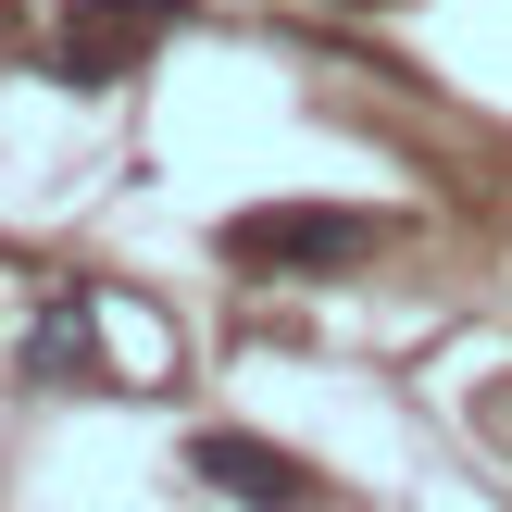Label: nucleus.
I'll list each match as a JSON object with an SVG mask.
<instances>
[{"instance_id": "nucleus-1", "label": "nucleus", "mask_w": 512, "mask_h": 512, "mask_svg": "<svg viewBox=\"0 0 512 512\" xmlns=\"http://www.w3.org/2000/svg\"><path fill=\"white\" fill-rule=\"evenodd\" d=\"M363 250H375V213H338V200H275V213L225 225L238 275H350Z\"/></svg>"}, {"instance_id": "nucleus-2", "label": "nucleus", "mask_w": 512, "mask_h": 512, "mask_svg": "<svg viewBox=\"0 0 512 512\" xmlns=\"http://www.w3.org/2000/svg\"><path fill=\"white\" fill-rule=\"evenodd\" d=\"M175 13H188V0H63L50 75H63V88H113V75H138L150 50L175 38Z\"/></svg>"}, {"instance_id": "nucleus-3", "label": "nucleus", "mask_w": 512, "mask_h": 512, "mask_svg": "<svg viewBox=\"0 0 512 512\" xmlns=\"http://www.w3.org/2000/svg\"><path fill=\"white\" fill-rule=\"evenodd\" d=\"M188 475L225 488V500H250V512H313V500H325V475L300 463V450L238 438V425H200V438H188Z\"/></svg>"}, {"instance_id": "nucleus-4", "label": "nucleus", "mask_w": 512, "mask_h": 512, "mask_svg": "<svg viewBox=\"0 0 512 512\" xmlns=\"http://www.w3.org/2000/svg\"><path fill=\"white\" fill-rule=\"evenodd\" d=\"M25 363H38V375H88V300H50L38 338H25Z\"/></svg>"}]
</instances>
